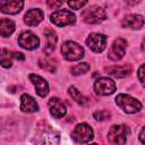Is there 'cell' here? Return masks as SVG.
I'll use <instances>...</instances> for the list:
<instances>
[{"label":"cell","instance_id":"cell-18","mask_svg":"<svg viewBox=\"0 0 145 145\" xmlns=\"http://www.w3.org/2000/svg\"><path fill=\"white\" fill-rule=\"evenodd\" d=\"M20 110L23 112H36L39 110V104L31 95L23 94L20 96Z\"/></svg>","mask_w":145,"mask_h":145},{"label":"cell","instance_id":"cell-15","mask_svg":"<svg viewBox=\"0 0 145 145\" xmlns=\"http://www.w3.org/2000/svg\"><path fill=\"white\" fill-rule=\"evenodd\" d=\"M43 11L40 10V9H31L28 10L26 14H25V17H24V22L28 25V26H36L39 25L42 20H43Z\"/></svg>","mask_w":145,"mask_h":145},{"label":"cell","instance_id":"cell-7","mask_svg":"<svg viewBox=\"0 0 145 145\" xmlns=\"http://www.w3.org/2000/svg\"><path fill=\"white\" fill-rule=\"evenodd\" d=\"M93 137H94L93 129L87 123H78L71 133V138L78 144L87 143L92 140Z\"/></svg>","mask_w":145,"mask_h":145},{"label":"cell","instance_id":"cell-3","mask_svg":"<svg viewBox=\"0 0 145 145\" xmlns=\"http://www.w3.org/2000/svg\"><path fill=\"white\" fill-rule=\"evenodd\" d=\"M82 18L87 24H99L106 18V15L102 7L92 5L88 8L83 10Z\"/></svg>","mask_w":145,"mask_h":145},{"label":"cell","instance_id":"cell-16","mask_svg":"<svg viewBox=\"0 0 145 145\" xmlns=\"http://www.w3.org/2000/svg\"><path fill=\"white\" fill-rule=\"evenodd\" d=\"M144 25V18L142 15H128L122 19V26L133 28V29H139Z\"/></svg>","mask_w":145,"mask_h":145},{"label":"cell","instance_id":"cell-19","mask_svg":"<svg viewBox=\"0 0 145 145\" xmlns=\"http://www.w3.org/2000/svg\"><path fill=\"white\" fill-rule=\"evenodd\" d=\"M44 34L46 36V45L44 48V52H45V54L50 56L56 49V44H57V40H58L57 34L54 33V31H52L50 28H46L44 31Z\"/></svg>","mask_w":145,"mask_h":145},{"label":"cell","instance_id":"cell-13","mask_svg":"<svg viewBox=\"0 0 145 145\" xmlns=\"http://www.w3.org/2000/svg\"><path fill=\"white\" fill-rule=\"evenodd\" d=\"M24 7V2L20 0H2L0 1V10L3 14L15 15L18 14Z\"/></svg>","mask_w":145,"mask_h":145},{"label":"cell","instance_id":"cell-12","mask_svg":"<svg viewBox=\"0 0 145 145\" xmlns=\"http://www.w3.org/2000/svg\"><path fill=\"white\" fill-rule=\"evenodd\" d=\"M28 77H29V80L32 82V84L34 85L37 95H40L41 97L46 96L48 93H49V84H48V82L43 77H41L40 75H36V74H31Z\"/></svg>","mask_w":145,"mask_h":145},{"label":"cell","instance_id":"cell-14","mask_svg":"<svg viewBox=\"0 0 145 145\" xmlns=\"http://www.w3.org/2000/svg\"><path fill=\"white\" fill-rule=\"evenodd\" d=\"M48 106H49L50 113L54 118H62L67 112L66 105L59 97H51L48 102Z\"/></svg>","mask_w":145,"mask_h":145},{"label":"cell","instance_id":"cell-20","mask_svg":"<svg viewBox=\"0 0 145 145\" xmlns=\"http://www.w3.org/2000/svg\"><path fill=\"white\" fill-rule=\"evenodd\" d=\"M15 32V23L10 19L2 18L0 19V35L3 37L10 36Z\"/></svg>","mask_w":145,"mask_h":145},{"label":"cell","instance_id":"cell-28","mask_svg":"<svg viewBox=\"0 0 145 145\" xmlns=\"http://www.w3.org/2000/svg\"><path fill=\"white\" fill-rule=\"evenodd\" d=\"M138 78H139V82L144 85V65H142L138 69Z\"/></svg>","mask_w":145,"mask_h":145},{"label":"cell","instance_id":"cell-17","mask_svg":"<svg viewBox=\"0 0 145 145\" xmlns=\"http://www.w3.org/2000/svg\"><path fill=\"white\" fill-rule=\"evenodd\" d=\"M106 74L117 77V78H122L128 76L131 72V67L129 65H121V66H110L105 68Z\"/></svg>","mask_w":145,"mask_h":145},{"label":"cell","instance_id":"cell-26","mask_svg":"<svg viewBox=\"0 0 145 145\" xmlns=\"http://www.w3.org/2000/svg\"><path fill=\"white\" fill-rule=\"evenodd\" d=\"M85 5H87V1H68V6L72 9H80Z\"/></svg>","mask_w":145,"mask_h":145},{"label":"cell","instance_id":"cell-22","mask_svg":"<svg viewBox=\"0 0 145 145\" xmlns=\"http://www.w3.org/2000/svg\"><path fill=\"white\" fill-rule=\"evenodd\" d=\"M12 53L7 50V49H3L1 50L0 52V65L5 68H9L12 66Z\"/></svg>","mask_w":145,"mask_h":145},{"label":"cell","instance_id":"cell-23","mask_svg":"<svg viewBox=\"0 0 145 145\" xmlns=\"http://www.w3.org/2000/svg\"><path fill=\"white\" fill-rule=\"evenodd\" d=\"M40 66L44 69V70H48L50 72H53L57 68V65H56V61L50 59V58H43V59H40L39 61Z\"/></svg>","mask_w":145,"mask_h":145},{"label":"cell","instance_id":"cell-6","mask_svg":"<svg viewBox=\"0 0 145 145\" xmlns=\"http://www.w3.org/2000/svg\"><path fill=\"white\" fill-rule=\"evenodd\" d=\"M50 20L52 24L59 27H63L67 25H72L76 22V16L72 14V11L67 9L57 10L50 16Z\"/></svg>","mask_w":145,"mask_h":145},{"label":"cell","instance_id":"cell-2","mask_svg":"<svg viewBox=\"0 0 145 145\" xmlns=\"http://www.w3.org/2000/svg\"><path fill=\"white\" fill-rule=\"evenodd\" d=\"M116 103L126 113H136L139 112L143 108L142 103L138 100L128 94H118L116 97Z\"/></svg>","mask_w":145,"mask_h":145},{"label":"cell","instance_id":"cell-30","mask_svg":"<svg viewBox=\"0 0 145 145\" xmlns=\"http://www.w3.org/2000/svg\"><path fill=\"white\" fill-rule=\"evenodd\" d=\"M139 140H140L142 144L145 143V142H144V127H142V129H140V133H139Z\"/></svg>","mask_w":145,"mask_h":145},{"label":"cell","instance_id":"cell-29","mask_svg":"<svg viewBox=\"0 0 145 145\" xmlns=\"http://www.w3.org/2000/svg\"><path fill=\"white\" fill-rule=\"evenodd\" d=\"M12 57H14L15 59H17V60H20V61H23V60L25 59V57H24L23 53H20V52H14V53H12Z\"/></svg>","mask_w":145,"mask_h":145},{"label":"cell","instance_id":"cell-4","mask_svg":"<svg viewBox=\"0 0 145 145\" xmlns=\"http://www.w3.org/2000/svg\"><path fill=\"white\" fill-rule=\"evenodd\" d=\"M61 52H62L63 58L69 60V61L79 60L85 54V51H84L83 46L79 45L76 42H72V41L65 42L62 44V46H61Z\"/></svg>","mask_w":145,"mask_h":145},{"label":"cell","instance_id":"cell-5","mask_svg":"<svg viewBox=\"0 0 145 145\" xmlns=\"http://www.w3.org/2000/svg\"><path fill=\"white\" fill-rule=\"evenodd\" d=\"M130 130L126 125H114L108 133V138L116 145H125Z\"/></svg>","mask_w":145,"mask_h":145},{"label":"cell","instance_id":"cell-25","mask_svg":"<svg viewBox=\"0 0 145 145\" xmlns=\"http://www.w3.org/2000/svg\"><path fill=\"white\" fill-rule=\"evenodd\" d=\"M93 117L96 119V120H100V121H103V120H106V119H110V113L108 111H96L94 112Z\"/></svg>","mask_w":145,"mask_h":145},{"label":"cell","instance_id":"cell-32","mask_svg":"<svg viewBox=\"0 0 145 145\" xmlns=\"http://www.w3.org/2000/svg\"><path fill=\"white\" fill-rule=\"evenodd\" d=\"M0 52H1V50H0Z\"/></svg>","mask_w":145,"mask_h":145},{"label":"cell","instance_id":"cell-8","mask_svg":"<svg viewBox=\"0 0 145 145\" xmlns=\"http://www.w3.org/2000/svg\"><path fill=\"white\" fill-rule=\"evenodd\" d=\"M94 91L97 95H111L116 91V83L108 77H101L94 82Z\"/></svg>","mask_w":145,"mask_h":145},{"label":"cell","instance_id":"cell-21","mask_svg":"<svg viewBox=\"0 0 145 145\" xmlns=\"http://www.w3.org/2000/svg\"><path fill=\"white\" fill-rule=\"evenodd\" d=\"M68 94L70 95V97H71L75 102H77V103L80 104V105H84V104L87 102V99H86L75 86H70V87L68 88Z\"/></svg>","mask_w":145,"mask_h":145},{"label":"cell","instance_id":"cell-1","mask_svg":"<svg viewBox=\"0 0 145 145\" xmlns=\"http://www.w3.org/2000/svg\"><path fill=\"white\" fill-rule=\"evenodd\" d=\"M59 142L60 136L56 129L44 121L39 123L34 136L35 145H59Z\"/></svg>","mask_w":145,"mask_h":145},{"label":"cell","instance_id":"cell-10","mask_svg":"<svg viewBox=\"0 0 145 145\" xmlns=\"http://www.w3.org/2000/svg\"><path fill=\"white\" fill-rule=\"evenodd\" d=\"M126 48H127V41L125 39L118 37L113 41V43L110 46L109 50V58L113 61H118L120 59H122V57L125 56L126 52Z\"/></svg>","mask_w":145,"mask_h":145},{"label":"cell","instance_id":"cell-31","mask_svg":"<svg viewBox=\"0 0 145 145\" xmlns=\"http://www.w3.org/2000/svg\"><path fill=\"white\" fill-rule=\"evenodd\" d=\"M91 145H97V144H95V143H94V144H91Z\"/></svg>","mask_w":145,"mask_h":145},{"label":"cell","instance_id":"cell-27","mask_svg":"<svg viewBox=\"0 0 145 145\" xmlns=\"http://www.w3.org/2000/svg\"><path fill=\"white\" fill-rule=\"evenodd\" d=\"M62 5H63V2H62V1H52V0L48 1V6H49L51 9H57V8L61 7Z\"/></svg>","mask_w":145,"mask_h":145},{"label":"cell","instance_id":"cell-24","mask_svg":"<svg viewBox=\"0 0 145 145\" xmlns=\"http://www.w3.org/2000/svg\"><path fill=\"white\" fill-rule=\"evenodd\" d=\"M88 70H89V65L87 62H82V63H78L71 68V74L75 76H78V75L87 72Z\"/></svg>","mask_w":145,"mask_h":145},{"label":"cell","instance_id":"cell-11","mask_svg":"<svg viewBox=\"0 0 145 145\" xmlns=\"http://www.w3.org/2000/svg\"><path fill=\"white\" fill-rule=\"evenodd\" d=\"M86 44L94 52H102L106 45V36L100 33H92L86 39Z\"/></svg>","mask_w":145,"mask_h":145},{"label":"cell","instance_id":"cell-9","mask_svg":"<svg viewBox=\"0 0 145 145\" xmlns=\"http://www.w3.org/2000/svg\"><path fill=\"white\" fill-rule=\"evenodd\" d=\"M18 44L26 50H35L40 45V39L33 32L26 31L18 36Z\"/></svg>","mask_w":145,"mask_h":145}]
</instances>
